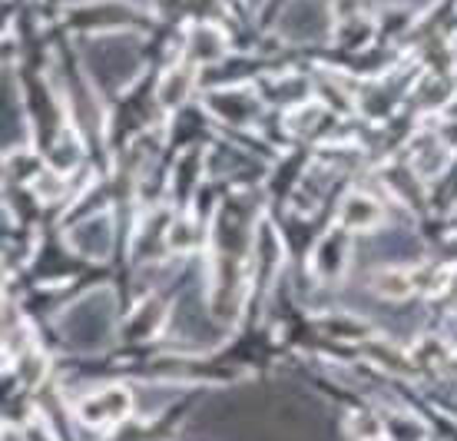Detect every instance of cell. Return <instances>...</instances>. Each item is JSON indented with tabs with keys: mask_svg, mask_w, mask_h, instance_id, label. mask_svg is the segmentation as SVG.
Wrapping results in <instances>:
<instances>
[{
	"mask_svg": "<svg viewBox=\"0 0 457 441\" xmlns=\"http://www.w3.org/2000/svg\"><path fill=\"white\" fill-rule=\"evenodd\" d=\"M127 412H129V398L123 389H106V391H100L97 398H89V402L83 405V418L93 421L97 429L113 425V421H120Z\"/></svg>",
	"mask_w": 457,
	"mask_h": 441,
	"instance_id": "obj_1",
	"label": "cell"
},
{
	"mask_svg": "<svg viewBox=\"0 0 457 441\" xmlns=\"http://www.w3.org/2000/svg\"><path fill=\"white\" fill-rule=\"evenodd\" d=\"M418 282H421L418 272H401V269H391V272H381V276L375 279V289H381L384 295H391V299H401V295L418 292Z\"/></svg>",
	"mask_w": 457,
	"mask_h": 441,
	"instance_id": "obj_2",
	"label": "cell"
},
{
	"mask_svg": "<svg viewBox=\"0 0 457 441\" xmlns=\"http://www.w3.org/2000/svg\"><path fill=\"white\" fill-rule=\"evenodd\" d=\"M345 223L355 229H365V226H375L378 223V206L365 196H352V200L345 202Z\"/></svg>",
	"mask_w": 457,
	"mask_h": 441,
	"instance_id": "obj_3",
	"label": "cell"
}]
</instances>
